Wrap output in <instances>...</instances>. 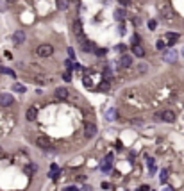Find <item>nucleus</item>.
I'll list each match as a JSON object with an SVG mask.
<instances>
[{"label": "nucleus", "mask_w": 184, "mask_h": 191, "mask_svg": "<svg viewBox=\"0 0 184 191\" xmlns=\"http://www.w3.org/2000/svg\"><path fill=\"white\" fill-rule=\"evenodd\" d=\"M154 118L161 120V121H166V123H172V121H175V113L173 111H161V113H156Z\"/></svg>", "instance_id": "f257e3e1"}, {"label": "nucleus", "mask_w": 184, "mask_h": 191, "mask_svg": "<svg viewBox=\"0 0 184 191\" xmlns=\"http://www.w3.org/2000/svg\"><path fill=\"white\" fill-rule=\"evenodd\" d=\"M36 52H38V56H41V57H48V56H52L54 47H52V45H39Z\"/></svg>", "instance_id": "f03ea898"}, {"label": "nucleus", "mask_w": 184, "mask_h": 191, "mask_svg": "<svg viewBox=\"0 0 184 191\" xmlns=\"http://www.w3.org/2000/svg\"><path fill=\"white\" fill-rule=\"evenodd\" d=\"M163 61H166V63H175V61H177V52H175L173 48L164 50L163 52Z\"/></svg>", "instance_id": "7ed1b4c3"}, {"label": "nucleus", "mask_w": 184, "mask_h": 191, "mask_svg": "<svg viewBox=\"0 0 184 191\" xmlns=\"http://www.w3.org/2000/svg\"><path fill=\"white\" fill-rule=\"evenodd\" d=\"M13 104H14L13 95H9V93H2V95H0V106L9 107V106H13Z\"/></svg>", "instance_id": "20e7f679"}, {"label": "nucleus", "mask_w": 184, "mask_h": 191, "mask_svg": "<svg viewBox=\"0 0 184 191\" xmlns=\"http://www.w3.org/2000/svg\"><path fill=\"white\" fill-rule=\"evenodd\" d=\"M36 145H38L39 148H43V150H48L50 139L47 138V136H38V138H36Z\"/></svg>", "instance_id": "39448f33"}, {"label": "nucleus", "mask_w": 184, "mask_h": 191, "mask_svg": "<svg viewBox=\"0 0 184 191\" xmlns=\"http://www.w3.org/2000/svg\"><path fill=\"white\" fill-rule=\"evenodd\" d=\"M84 136L88 138V139L95 138V136H97V127H95L93 123H88V125L84 127Z\"/></svg>", "instance_id": "423d86ee"}, {"label": "nucleus", "mask_w": 184, "mask_h": 191, "mask_svg": "<svg viewBox=\"0 0 184 191\" xmlns=\"http://www.w3.org/2000/svg\"><path fill=\"white\" fill-rule=\"evenodd\" d=\"M161 16H163L166 21L173 20V11L170 9V6H163V7H161Z\"/></svg>", "instance_id": "0eeeda50"}, {"label": "nucleus", "mask_w": 184, "mask_h": 191, "mask_svg": "<svg viewBox=\"0 0 184 191\" xmlns=\"http://www.w3.org/2000/svg\"><path fill=\"white\" fill-rule=\"evenodd\" d=\"M13 41L16 43V45H21V43L25 41V32H23V30H16L13 34Z\"/></svg>", "instance_id": "6e6552de"}, {"label": "nucleus", "mask_w": 184, "mask_h": 191, "mask_svg": "<svg viewBox=\"0 0 184 191\" xmlns=\"http://www.w3.org/2000/svg\"><path fill=\"white\" fill-rule=\"evenodd\" d=\"M111 166H113V154H107L106 163L102 164V171H111Z\"/></svg>", "instance_id": "1a4fd4ad"}, {"label": "nucleus", "mask_w": 184, "mask_h": 191, "mask_svg": "<svg viewBox=\"0 0 184 191\" xmlns=\"http://www.w3.org/2000/svg\"><path fill=\"white\" fill-rule=\"evenodd\" d=\"M132 54H134L136 57H143L145 56V48H143L140 43H136V45H132Z\"/></svg>", "instance_id": "9d476101"}, {"label": "nucleus", "mask_w": 184, "mask_h": 191, "mask_svg": "<svg viewBox=\"0 0 184 191\" xmlns=\"http://www.w3.org/2000/svg\"><path fill=\"white\" fill-rule=\"evenodd\" d=\"M25 116H27L29 121H34L36 118H38V109H36V107H29V109H27V114H25Z\"/></svg>", "instance_id": "9b49d317"}, {"label": "nucleus", "mask_w": 184, "mask_h": 191, "mask_svg": "<svg viewBox=\"0 0 184 191\" xmlns=\"http://www.w3.org/2000/svg\"><path fill=\"white\" fill-rule=\"evenodd\" d=\"M131 64H132V57H131V56H122L120 66H123V68H129Z\"/></svg>", "instance_id": "f8f14e48"}, {"label": "nucleus", "mask_w": 184, "mask_h": 191, "mask_svg": "<svg viewBox=\"0 0 184 191\" xmlns=\"http://www.w3.org/2000/svg\"><path fill=\"white\" fill-rule=\"evenodd\" d=\"M73 32H75V36H82L84 32H82V23H80V20H77L75 23H73Z\"/></svg>", "instance_id": "ddd939ff"}, {"label": "nucleus", "mask_w": 184, "mask_h": 191, "mask_svg": "<svg viewBox=\"0 0 184 191\" xmlns=\"http://www.w3.org/2000/svg\"><path fill=\"white\" fill-rule=\"evenodd\" d=\"M56 97L57 98H66V97H68V89H66V88H57Z\"/></svg>", "instance_id": "4468645a"}, {"label": "nucleus", "mask_w": 184, "mask_h": 191, "mask_svg": "<svg viewBox=\"0 0 184 191\" xmlns=\"http://www.w3.org/2000/svg\"><path fill=\"white\" fill-rule=\"evenodd\" d=\"M59 173H61L59 166H57V164H52V166H50V179H57Z\"/></svg>", "instance_id": "2eb2a0df"}, {"label": "nucleus", "mask_w": 184, "mask_h": 191, "mask_svg": "<svg viewBox=\"0 0 184 191\" xmlns=\"http://www.w3.org/2000/svg\"><path fill=\"white\" fill-rule=\"evenodd\" d=\"M166 180H168V170H161V173H159V182L164 184Z\"/></svg>", "instance_id": "dca6fc26"}, {"label": "nucleus", "mask_w": 184, "mask_h": 191, "mask_svg": "<svg viewBox=\"0 0 184 191\" xmlns=\"http://www.w3.org/2000/svg\"><path fill=\"white\" fill-rule=\"evenodd\" d=\"M177 39H179V34H177V32H170V34H168V45H173Z\"/></svg>", "instance_id": "f3484780"}, {"label": "nucleus", "mask_w": 184, "mask_h": 191, "mask_svg": "<svg viewBox=\"0 0 184 191\" xmlns=\"http://www.w3.org/2000/svg\"><path fill=\"white\" fill-rule=\"evenodd\" d=\"M123 16H125V11H123V9H116V11H114V18H116V20H123Z\"/></svg>", "instance_id": "a211bd4d"}, {"label": "nucleus", "mask_w": 184, "mask_h": 191, "mask_svg": "<svg viewBox=\"0 0 184 191\" xmlns=\"http://www.w3.org/2000/svg\"><path fill=\"white\" fill-rule=\"evenodd\" d=\"M82 50H84V52H91L93 50V43L91 41H84L82 43Z\"/></svg>", "instance_id": "6ab92c4d"}, {"label": "nucleus", "mask_w": 184, "mask_h": 191, "mask_svg": "<svg viewBox=\"0 0 184 191\" xmlns=\"http://www.w3.org/2000/svg\"><path fill=\"white\" fill-rule=\"evenodd\" d=\"M13 89H14L16 93H25V86H23V84H18V82H16V84L13 86Z\"/></svg>", "instance_id": "aec40b11"}, {"label": "nucleus", "mask_w": 184, "mask_h": 191, "mask_svg": "<svg viewBox=\"0 0 184 191\" xmlns=\"http://www.w3.org/2000/svg\"><path fill=\"white\" fill-rule=\"evenodd\" d=\"M156 48L157 50H163V52H164V50H166V43H164L163 39H159V41L156 43Z\"/></svg>", "instance_id": "412c9836"}, {"label": "nucleus", "mask_w": 184, "mask_h": 191, "mask_svg": "<svg viewBox=\"0 0 184 191\" xmlns=\"http://www.w3.org/2000/svg\"><path fill=\"white\" fill-rule=\"evenodd\" d=\"M0 71H2V73H6V75H11V77H14V71L11 70V68H2V66H0Z\"/></svg>", "instance_id": "4be33fe9"}, {"label": "nucleus", "mask_w": 184, "mask_h": 191, "mask_svg": "<svg viewBox=\"0 0 184 191\" xmlns=\"http://www.w3.org/2000/svg\"><path fill=\"white\" fill-rule=\"evenodd\" d=\"M57 9H66V0H57Z\"/></svg>", "instance_id": "5701e85b"}, {"label": "nucleus", "mask_w": 184, "mask_h": 191, "mask_svg": "<svg viewBox=\"0 0 184 191\" xmlns=\"http://www.w3.org/2000/svg\"><path fill=\"white\" fill-rule=\"evenodd\" d=\"M114 116H116V111H114V109L107 111V120H114Z\"/></svg>", "instance_id": "b1692460"}, {"label": "nucleus", "mask_w": 184, "mask_h": 191, "mask_svg": "<svg viewBox=\"0 0 184 191\" xmlns=\"http://www.w3.org/2000/svg\"><path fill=\"white\" fill-rule=\"evenodd\" d=\"M99 89L100 91H107V89H109V82H102V84L99 86Z\"/></svg>", "instance_id": "393cba45"}, {"label": "nucleus", "mask_w": 184, "mask_h": 191, "mask_svg": "<svg viewBox=\"0 0 184 191\" xmlns=\"http://www.w3.org/2000/svg\"><path fill=\"white\" fill-rule=\"evenodd\" d=\"M138 70H140V73H145V71H149V66H147V64H140Z\"/></svg>", "instance_id": "a878e982"}, {"label": "nucleus", "mask_w": 184, "mask_h": 191, "mask_svg": "<svg viewBox=\"0 0 184 191\" xmlns=\"http://www.w3.org/2000/svg\"><path fill=\"white\" fill-rule=\"evenodd\" d=\"M156 27H157V23H156L154 20H150V21H149V29H150V30H154Z\"/></svg>", "instance_id": "bb28decb"}, {"label": "nucleus", "mask_w": 184, "mask_h": 191, "mask_svg": "<svg viewBox=\"0 0 184 191\" xmlns=\"http://www.w3.org/2000/svg\"><path fill=\"white\" fill-rule=\"evenodd\" d=\"M116 50H118V52H125V45H118Z\"/></svg>", "instance_id": "cd10ccee"}, {"label": "nucleus", "mask_w": 184, "mask_h": 191, "mask_svg": "<svg viewBox=\"0 0 184 191\" xmlns=\"http://www.w3.org/2000/svg\"><path fill=\"white\" fill-rule=\"evenodd\" d=\"M97 54H99V56H104V54H106V48H97Z\"/></svg>", "instance_id": "c85d7f7f"}, {"label": "nucleus", "mask_w": 184, "mask_h": 191, "mask_svg": "<svg viewBox=\"0 0 184 191\" xmlns=\"http://www.w3.org/2000/svg\"><path fill=\"white\" fill-rule=\"evenodd\" d=\"M64 80H66V82H70V80H71V77H70V73H68V71L64 73Z\"/></svg>", "instance_id": "c756f323"}, {"label": "nucleus", "mask_w": 184, "mask_h": 191, "mask_svg": "<svg viewBox=\"0 0 184 191\" xmlns=\"http://www.w3.org/2000/svg\"><path fill=\"white\" fill-rule=\"evenodd\" d=\"M120 34H125V25L123 23H120Z\"/></svg>", "instance_id": "7c9ffc66"}, {"label": "nucleus", "mask_w": 184, "mask_h": 191, "mask_svg": "<svg viewBox=\"0 0 184 191\" xmlns=\"http://www.w3.org/2000/svg\"><path fill=\"white\" fill-rule=\"evenodd\" d=\"M84 84H86V86H91V79L84 77Z\"/></svg>", "instance_id": "2f4dec72"}, {"label": "nucleus", "mask_w": 184, "mask_h": 191, "mask_svg": "<svg viewBox=\"0 0 184 191\" xmlns=\"http://www.w3.org/2000/svg\"><path fill=\"white\" fill-rule=\"evenodd\" d=\"M138 191H150V188H149V186H141Z\"/></svg>", "instance_id": "473e14b6"}, {"label": "nucleus", "mask_w": 184, "mask_h": 191, "mask_svg": "<svg viewBox=\"0 0 184 191\" xmlns=\"http://www.w3.org/2000/svg\"><path fill=\"white\" fill-rule=\"evenodd\" d=\"M64 191H79V189H77V188H73V186H70V188H66Z\"/></svg>", "instance_id": "72a5a7b5"}, {"label": "nucleus", "mask_w": 184, "mask_h": 191, "mask_svg": "<svg viewBox=\"0 0 184 191\" xmlns=\"http://www.w3.org/2000/svg\"><path fill=\"white\" fill-rule=\"evenodd\" d=\"M122 4H123V6H129V4H131V0H122Z\"/></svg>", "instance_id": "f704fd0d"}, {"label": "nucleus", "mask_w": 184, "mask_h": 191, "mask_svg": "<svg viewBox=\"0 0 184 191\" xmlns=\"http://www.w3.org/2000/svg\"><path fill=\"white\" fill-rule=\"evenodd\" d=\"M163 191H173V189H172L170 186H166V188H163Z\"/></svg>", "instance_id": "c9c22d12"}, {"label": "nucleus", "mask_w": 184, "mask_h": 191, "mask_svg": "<svg viewBox=\"0 0 184 191\" xmlns=\"http://www.w3.org/2000/svg\"><path fill=\"white\" fill-rule=\"evenodd\" d=\"M7 4H13V2H16V0H6Z\"/></svg>", "instance_id": "e433bc0d"}, {"label": "nucleus", "mask_w": 184, "mask_h": 191, "mask_svg": "<svg viewBox=\"0 0 184 191\" xmlns=\"http://www.w3.org/2000/svg\"><path fill=\"white\" fill-rule=\"evenodd\" d=\"M182 56H184V50H182Z\"/></svg>", "instance_id": "4c0bfd02"}]
</instances>
